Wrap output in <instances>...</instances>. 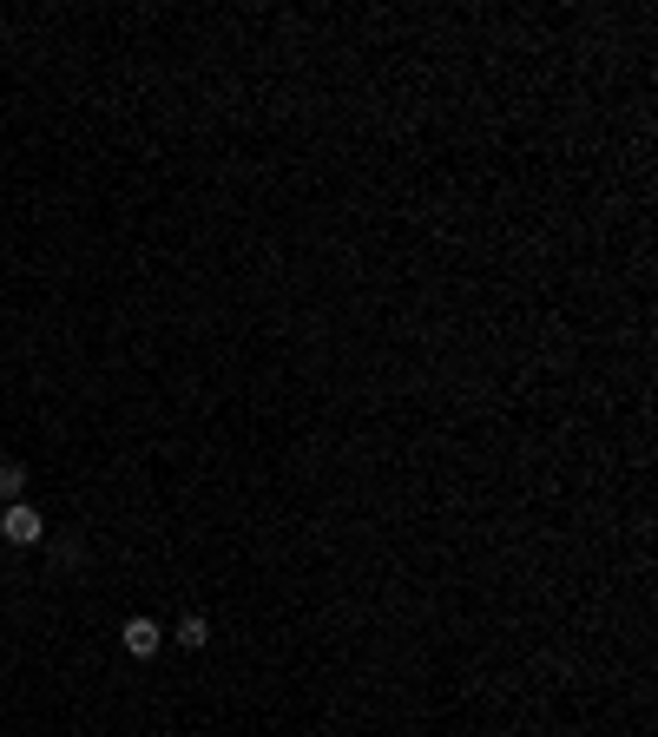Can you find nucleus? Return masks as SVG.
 I'll return each mask as SVG.
<instances>
[{"label": "nucleus", "instance_id": "1", "mask_svg": "<svg viewBox=\"0 0 658 737\" xmlns=\"http://www.w3.org/2000/svg\"><path fill=\"white\" fill-rule=\"evenodd\" d=\"M0 534L14 540V547H33V540L47 534V520H40V507H27V501H7V514H0Z\"/></svg>", "mask_w": 658, "mask_h": 737}, {"label": "nucleus", "instance_id": "4", "mask_svg": "<svg viewBox=\"0 0 658 737\" xmlns=\"http://www.w3.org/2000/svg\"><path fill=\"white\" fill-rule=\"evenodd\" d=\"M20 487H27V468H20V461H0V501H20Z\"/></svg>", "mask_w": 658, "mask_h": 737}, {"label": "nucleus", "instance_id": "3", "mask_svg": "<svg viewBox=\"0 0 658 737\" xmlns=\"http://www.w3.org/2000/svg\"><path fill=\"white\" fill-rule=\"evenodd\" d=\"M172 639H178V645H191V652H198V645L211 639V626H204L198 612H185V619H178V632H172Z\"/></svg>", "mask_w": 658, "mask_h": 737}, {"label": "nucleus", "instance_id": "2", "mask_svg": "<svg viewBox=\"0 0 658 737\" xmlns=\"http://www.w3.org/2000/svg\"><path fill=\"white\" fill-rule=\"evenodd\" d=\"M119 639H126L132 659H152L158 645H165V626H158V619H145V612H132L126 626H119Z\"/></svg>", "mask_w": 658, "mask_h": 737}]
</instances>
